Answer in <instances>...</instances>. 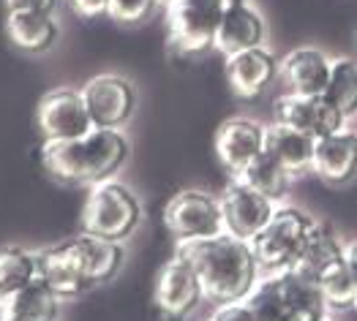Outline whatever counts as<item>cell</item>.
Listing matches in <instances>:
<instances>
[{"instance_id": "cell-1", "label": "cell", "mask_w": 357, "mask_h": 321, "mask_svg": "<svg viewBox=\"0 0 357 321\" xmlns=\"http://www.w3.org/2000/svg\"><path fill=\"white\" fill-rule=\"evenodd\" d=\"M180 256H185L194 267L205 299L213 305H227L248 299L254 286L262 278V269L254 259V251L245 240L221 232L205 240L178 242Z\"/></svg>"}, {"instance_id": "cell-2", "label": "cell", "mask_w": 357, "mask_h": 321, "mask_svg": "<svg viewBox=\"0 0 357 321\" xmlns=\"http://www.w3.org/2000/svg\"><path fill=\"white\" fill-rule=\"evenodd\" d=\"M128 139L118 128H93L68 142H47L41 164L47 175L66 185H96L112 180L128 158Z\"/></svg>"}, {"instance_id": "cell-3", "label": "cell", "mask_w": 357, "mask_h": 321, "mask_svg": "<svg viewBox=\"0 0 357 321\" xmlns=\"http://www.w3.org/2000/svg\"><path fill=\"white\" fill-rule=\"evenodd\" d=\"M248 302L262 321H322L330 313L317 281L298 269L262 275Z\"/></svg>"}, {"instance_id": "cell-4", "label": "cell", "mask_w": 357, "mask_h": 321, "mask_svg": "<svg viewBox=\"0 0 357 321\" xmlns=\"http://www.w3.org/2000/svg\"><path fill=\"white\" fill-rule=\"evenodd\" d=\"M139 221H142V205L137 194L118 182L115 177L88 188L85 205L79 212V224L85 234L123 242L139 226Z\"/></svg>"}, {"instance_id": "cell-5", "label": "cell", "mask_w": 357, "mask_h": 321, "mask_svg": "<svg viewBox=\"0 0 357 321\" xmlns=\"http://www.w3.org/2000/svg\"><path fill=\"white\" fill-rule=\"evenodd\" d=\"M314 218L300 207L278 205L268 226L257 234L248 245L254 251V259L259 264L262 275L292 269L300 259V251L314 229Z\"/></svg>"}, {"instance_id": "cell-6", "label": "cell", "mask_w": 357, "mask_h": 321, "mask_svg": "<svg viewBox=\"0 0 357 321\" xmlns=\"http://www.w3.org/2000/svg\"><path fill=\"white\" fill-rule=\"evenodd\" d=\"M167 8V30L169 44L183 55H199L215 47L218 25L224 17V0H169Z\"/></svg>"}, {"instance_id": "cell-7", "label": "cell", "mask_w": 357, "mask_h": 321, "mask_svg": "<svg viewBox=\"0 0 357 321\" xmlns=\"http://www.w3.org/2000/svg\"><path fill=\"white\" fill-rule=\"evenodd\" d=\"M36 128L47 142H68L90 134L93 117H90L82 90L79 88H55L44 93V98L36 107Z\"/></svg>"}, {"instance_id": "cell-8", "label": "cell", "mask_w": 357, "mask_h": 321, "mask_svg": "<svg viewBox=\"0 0 357 321\" xmlns=\"http://www.w3.org/2000/svg\"><path fill=\"white\" fill-rule=\"evenodd\" d=\"M164 226L178 242L221 234L224 221L218 196L208 191H180L164 207Z\"/></svg>"}, {"instance_id": "cell-9", "label": "cell", "mask_w": 357, "mask_h": 321, "mask_svg": "<svg viewBox=\"0 0 357 321\" xmlns=\"http://www.w3.org/2000/svg\"><path fill=\"white\" fill-rule=\"evenodd\" d=\"M218 205H221L224 232L238 237V240H245V242H251L268 226V221L278 207L275 202H270L268 196H262L254 188H248L245 182H240L238 177L224 185Z\"/></svg>"}, {"instance_id": "cell-10", "label": "cell", "mask_w": 357, "mask_h": 321, "mask_svg": "<svg viewBox=\"0 0 357 321\" xmlns=\"http://www.w3.org/2000/svg\"><path fill=\"white\" fill-rule=\"evenodd\" d=\"M82 98L96 128H123L137 112V90L118 74H98L82 85Z\"/></svg>"}, {"instance_id": "cell-11", "label": "cell", "mask_w": 357, "mask_h": 321, "mask_svg": "<svg viewBox=\"0 0 357 321\" xmlns=\"http://www.w3.org/2000/svg\"><path fill=\"white\" fill-rule=\"evenodd\" d=\"M205 299L199 278L194 272V267L188 264L185 256H180L175 251L172 259H167L164 267L158 269L155 278V305L161 308V313L167 319H185L191 316L199 302Z\"/></svg>"}, {"instance_id": "cell-12", "label": "cell", "mask_w": 357, "mask_h": 321, "mask_svg": "<svg viewBox=\"0 0 357 321\" xmlns=\"http://www.w3.org/2000/svg\"><path fill=\"white\" fill-rule=\"evenodd\" d=\"M273 120L284 123L289 128H298L311 139H322L347 125V117L341 115L325 95H295L287 93L275 98L273 104Z\"/></svg>"}, {"instance_id": "cell-13", "label": "cell", "mask_w": 357, "mask_h": 321, "mask_svg": "<svg viewBox=\"0 0 357 321\" xmlns=\"http://www.w3.org/2000/svg\"><path fill=\"white\" fill-rule=\"evenodd\" d=\"M265 150V125L245 120V117H229L215 131V155L227 172L238 177L259 152Z\"/></svg>"}, {"instance_id": "cell-14", "label": "cell", "mask_w": 357, "mask_h": 321, "mask_svg": "<svg viewBox=\"0 0 357 321\" xmlns=\"http://www.w3.org/2000/svg\"><path fill=\"white\" fill-rule=\"evenodd\" d=\"M278 79V60L268 47H254L227 58V82L240 101H254Z\"/></svg>"}, {"instance_id": "cell-15", "label": "cell", "mask_w": 357, "mask_h": 321, "mask_svg": "<svg viewBox=\"0 0 357 321\" xmlns=\"http://www.w3.org/2000/svg\"><path fill=\"white\" fill-rule=\"evenodd\" d=\"M330 65H333V58H328L319 47H298L287 52L284 60H278V79L287 93L322 95L328 88Z\"/></svg>"}, {"instance_id": "cell-16", "label": "cell", "mask_w": 357, "mask_h": 321, "mask_svg": "<svg viewBox=\"0 0 357 321\" xmlns=\"http://www.w3.org/2000/svg\"><path fill=\"white\" fill-rule=\"evenodd\" d=\"M268 30L262 14L245 0V3H227L218 36H215V52H221L224 58H232L238 52L254 49V47H265Z\"/></svg>"}, {"instance_id": "cell-17", "label": "cell", "mask_w": 357, "mask_h": 321, "mask_svg": "<svg viewBox=\"0 0 357 321\" xmlns=\"http://www.w3.org/2000/svg\"><path fill=\"white\" fill-rule=\"evenodd\" d=\"M311 172L330 185H344L357 177V131L341 128L330 136L314 142V161Z\"/></svg>"}, {"instance_id": "cell-18", "label": "cell", "mask_w": 357, "mask_h": 321, "mask_svg": "<svg viewBox=\"0 0 357 321\" xmlns=\"http://www.w3.org/2000/svg\"><path fill=\"white\" fill-rule=\"evenodd\" d=\"M66 248L74 256V262L79 264V269L88 275V281L93 286L115 278L118 269L123 267V259H126L120 242L85 232L71 237V240H66Z\"/></svg>"}, {"instance_id": "cell-19", "label": "cell", "mask_w": 357, "mask_h": 321, "mask_svg": "<svg viewBox=\"0 0 357 321\" xmlns=\"http://www.w3.org/2000/svg\"><path fill=\"white\" fill-rule=\"evenodd\" d=\"M314 142L308 134H303L298 128H289L284 123H268L265 125V152L270 158H275L292 177L311 172V161H314Z\"/></svg>"}, {"instance_id": "cell-20", "label": "cell", "mask_w": 357, "mask_h": 321, "mask_svg": "<svg viewBox=\"0 0 357 321\" xmlns=\"http://www.w3.org/2000/svg\"><path fill=\"white\" fill-rule=\"evenodd\" d=\"M36 256H38V275L52 286V292L60 299H77L93 286L88 275L79 269V264L74 262V256L68 253L66 242L36 251Z\"/></svg>"}, {"instance_id": "cell-21", "label": "cell", "mask_w": 357, "mask_h": 321, "mask_svg": "<svg viewBox=\"0 0 357 321\" xmlns=\"http://www.w3.org/2000/svg\"><path fill=\"white\" fill-rule=\"evenodd\" d=\"M6 33L11 44L22 52H47L58 41V22L55 14L44 11H8Z\"/></svg>"}, {"instance_id": "cell-22", "label": "cell", "mask_w": 357, "mask_h": 321, "mask_svg": "<svg viewBox=\"0 0 357 321\" xmlns=\"http://www.w3.org/2000/svg\"><path fill=\"white\" fill-rule=\"evenodd\" d=\"M344 245L347 242H341V237L335 234V229L330 224L317 221L308 240H305V245H303V251H300L298 264L292 269H298L300 275L317 281L328 267L344 262Z\"/></svg>"}, {"instance_id": "cell-23", "label": "cell", "mask_w": 357, "mask_h": 321, "mask_svg": "<svg viewBox=\"0 0 357 321\" xmlns=\"http://www.w3.org/2000/svg\"><path fill=\"white\" fill-rule=\"evenodd\" d=\"M60 299L52 292V286L38 275L36 281H30L22 292L8 297L0 305V316H14V319H30V321H58Z\"/></svg>"}, {"instance_id": "cell-24", "label": "cell", "mask_w": 357, "mask_h": 321, "mask_svg": "<svg viewBox=\"0 0 357 321\" xmlns=\"http://www.w3.org/2000/svg\"><path fill=\"white\" fill-rule=\"evenodd\" d=\"M238 180L245 182L248 188H254L257 194L268 196L270 202H275V205L284 202V196L289 194V185H292V175L275 158H270L265 150L240 172Z\"/></svg>"}, {"instance_id": "cell-25", "label": "cell", "mask_w": 357, "mask_h": 321, "mask_svg": "<svg viewBox=\"0 0 357 321\" xmlns=\"http://www.w3.org/2000/svg\"><path fill=\"white\" fill-rule=\"evenodd\" d=\"M38 278V256L17 245L0 248V302L22 292L30 281Z\"/></svg>"}, {"instance_id": "cell-26", "label": "cell", "mask_w": 357, "mask_h": 321, "mask_svg": "<svg viewBox=\"0 0 357 321\" xmlns=\"http://www.w3.org/2000/svg\"><path fill=\"white\" fill-rule=\"evenodd\" d=\"M330 104L347 117H357V60L335 58L330 65L328 88L322 93Z\"/></svg>"}, {"instance_id": "cell-27", "label": "cell", "mask_w": 357, "mask_h": 321, "mask_svg": "<svg viewBox=\"0 0 357 321\" xmlns=\"http://www.w3.org/2000/svg\"><path fill=\"white\" fill-rule=\"evenodd\" d=\"M317 286L322 292V299L328 305V311H355L357 302V278L347 262H338L328 267L319 278Z\"/></svg>"}, {"instance_id": "cell-28", "label": "cell", "mask_w": 357, "mask_h": 321, "mask_svg": "<svg viewBox=\"0 0 357 321\" xmlns=\"http://www.w3.org/2000/svg\"><path fill=\"white\" fill-rule=\"evenodd\" d=\"M158 0H109V19L120 25H139L155 11Z\"/></svg>"}, {"instance_id": "cell-29", "label": "cell", "mask_w": 357, "mask_h": 321, "mask_svg": "<svg viewBox=\"0 0 357 321\" xmlns=\"http://www.w3.org/2000/svg\"><path fill=\"white\" fill-rule=\"evenodd\" d=\"M208 321H262V319L257 316V311L251 308L248 299H240V302L215 305V311L210 313Z\"/></svg>"}, {"instance_id": "cell-30", "label": "cell", "mask_w": 357, "mask_h": 321, "mask_svg": "<svg viewBox=\"0 0 357 321\" xmlns=\"http://www.w3.org/2000/svg\"><path fill=\"white\" fill-rule=\"evenodd\" d=\"M68 3L82 19H96L109 14V0H68Z\"/></svg>"}, {"instance_id": "cell-31", "label": "cell", "mask_w": 357, "mask_h": 321, "mask_svg": "<svg viewBox=\"0 0 357 321\" xmlns=\"http://www.w3.org/2000/svg\"><path fill=\"white\" fill-rule=\"evenodd\" d=\"M8 11H44V14H55L58 0H6Z\"/></svg>"}, {"instance_id": "cell-32", "label": "cell", "mask_w": 357, "mask_h": 321, "mask_svg": "<svg viewBox=\"0 0 357 321\" xmlns=\"http://www.w3.org/2000/svg\"><path fill=\"white\" fill-rule=\"evenodd\" d=\"M344 262H347V267L352 269V275L357 278V240L344 245Z\"/></svg>"}, {"instance_id": "cell-33", "label": "cell", "mask_w": 357, "mask_h": 321, "mask_svg": "<svg viewBox=\"0 0 357 321\" xmlns=\"http://www.w3.org/2000/svg\"><path fill=\"white\" fill-rule=\"evenodd\" d=\"M0 321H30V319H14V316H0Z\"/></svg>"}, {"instance_id": "cell-34", "label": "cell", "mask_w": 357, "mask_h": 321, "mask_svg": "<svg viewBox=\"0 0 357 321\" xmlns=\"http://www.w3.org/2000/svg\"><path fill=\"white\" fill-rule=\"evenodd\" d=\"M322 321H338V319H333V316H330V313H328V316H325V319H322Z\"/></svg>"}, {"instance_id": "cell-35", "label": "cell", "mask_w": 357, "mask_h": 321, "mask_svg": "<svg viewBox=\"0 0 357 321\" xmlns=\"http://www.w3.org/2000/svg\"><path fill=\"white\" fill-rule=\"evenodd\" d=\"M158 3H169V0H158Z\"/></svg>"}, {"instance_id": "cell-36", "label": "cell", "mask_w": 357, "mask_h": 321, "mask_svg": "<svg viewBox=\"0 0 357 321\" xmlns=\"http://www.w3.org/2000/svg\"><path fill=\"white\" fill-rule=\"evenodd\" d=\"M355 313H357V302H355Z\"/></svg>"}, {"instance_id": "cell-37", "label": "cell", "mask_w": 357, "mask_h": 321, "mask_svg": "<svg viewBox=\"0 0 357 321\" xmlns=\"http://www.w3.org/2000/svg\"><path fill=\"white\" fill-rule=\"evenodd\" d=\"M0 305H3V302H0Z\"/></svg>"}]
</instances>
